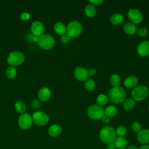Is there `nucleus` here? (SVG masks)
<instances>
[{"mask_svg": "<svg viewBox=\"0 0 149 149\" xmlns=\"http://www.w3.org/2000/svg\"><path fill=\"white\" fill-rule=\"evenodd\" d=\"M126 94L125 90L120 86L113 87L108 92V98L116 104L122 102L126 98Z\"/></svg>", "mask_w": 149, "mask_h": 149, "instance_id": "1", "label": "nucleus"}, {"mask_svg": "<svg viewBox=\"0 0 149 149\" xmlns=\"http://www.w3.org/2000/svg\"><path fill=\"white\" fill-rule=\"evenodd\" d=\"M116 132L114 128L111 126H105L100 132V139L104 143H112L116 139Z\"/></svg>", "mask_w": 149, "mask_h": 149, "instance_id": "2", "label": "nucleus"}, {"mask_svg": "<svg viewBox=\"0 0 149 149\" xmlns=\"http://www.w3.org/2000/svg\"><path fill=\"white\" fill-rule=\"evenodd\" d=\"M88 116L94 119L99 120L104 116V109L103 108L97 104H93L90 105L87 109Z\"/></svg>", "mask_w": 149, "mask_h": 149, "instance_id": "3", "label": "nucleus"}, {"mask_svg": "<svg viewBox=\"0 0 149 149\" xmlns=\"http://www.w3.org/2000/svg\"><path fill=\"white\" fill-rule=\"evenodd\" d=\"M83 30L81 24L78 21H73L66 27V33L71 37H77L81 33Z\"/></svg>", "mask_w": 149, "mask_h": 149, "instance_id": "4", "label": "nucleus"}, {"mask_svg": "<svg viewBox=\"0 0 149 149\" xmlns=\"http://www.w3.org/2000/svg\"><path fill=\"white\" fill-rule=\"evenodd\" d=\"M148 94V88L145 86H137L132 91V95L133 100L136 101H142L144 100Z\"/></svg>", "mask_w": 149, "mask_h": 149, "instance_id": "5", "label": "nucleus"}, {"mask_svg": "<svg viewBox=\"0 0 149 149\" xmlns=\"http://www.w3.org/2000/svg\"><path fill=\"white\" fill-rule=\"evenodd\" d=\"M38 45L44 49H50L55 45L54 37L49 34H43L38 40Z\"/></svg>", "mask_w": 149, "mask_h": 149, "instance_id": "6", "label": "nucleus"}, {"mask_svg": "<svg viewBox=\"0 0 149 149\" xmlns=\"http://www.w3.org/2000/svg\"><path fill=\"white\" fill-rule=\"evenodd\" d=\"M24 60V55L20 51H13L10 52L7 58L8 63L12 66L20 65Z\"/></svg>", "mask_w": 149, "mask_h": 149, "instance_id": "7", "label": "nucleus"}, {"mask_svg": "<svg viewBox=\"0 0 149 149\" xmlns=\"http://www.w3.org/2000/svg\"><path fill=\"white\" fill-rule=\"evenodd\" d=\"M32 120L36 125L43 126L48 123L49 120V116L44 112L37 111L33 115Z\"/></svg>", "mask_w": 149, "mask_h": 149, "instance_id": "8", "label": "nucleus"}, {"mask_svg": "<svg viewBox=\"0 0 149 149\" xmlns=\"http://www.w3.org/2000/svg\"><path fill=\"white\" fill-rule=\"evenodd\" d=\"M32 122V117L27 113L22 114L18 119L19 126L22 129L29 128L31 126Z\"/></svg>", "mask_w": 149, "mask_h": 149, "instance_id": "9", "label": "nucleus"}, {"mask_svg": "<svg viewBox=\"0 0 149 149\" xmlns=\"http://www.w3.org/2000/svg\"><path fill=\"white\" fill-rule=\"evenodd\" d=\"M127 16L132 23L135 24L140 23L143 19V16L141 12L136 9H131L128 11Z\"/></svg>", "mask_w": 149, "mask_h": 149, "instance_id": "10", "label": "nucleus"}, {"mask_svg": "<svg viewBox=\"0 0 149 149\" xmlns=\"http://www.w3.org/2000/svg\"><path fill=\"white\" fill-rule=\"evenodd\" d=\"M74 75L75 78L80 81L87 80L89 76L87 70L81 66H78L75 68Z\"/></svg>", "mask_w": 149, "mask_h": 149, "instance_id": "11", "label": "nucleus"}, {"mask_svg": "<svg viewBox=\"0 0 149 149\" xmlns=\"http://www.w3.org/2000/svg\"><path fill=\"white\" fill-rule=\"evenodd\" d=\"M32 33L36 36H41L45 31V28L43 24L39 21H34L31 26Z\"/></svg>", "mask_w": 149, "mask_h": 149, "instance_id": "12", "label": "nucleus"}, {"mask_svg": "<svg viewBox=\"0 0 149 149\" xmlns=\"http://www.w3.org/2000/svg\"><path fill=\"white\" fill-rule=\"evenodd\" d=\"M137 52L141 56H146L149 55V41H144L140 42L137 47Z\"/></svg>", "mask_w": 149, "mask_h": 149, "instance_id": "13", "label": "nucleus"}, {"mask_svg": "<svg viewBox=\"0 0 149 149\" xmlns=\"http://www.w3.org/2000/svg\"><path fill=\"white\" fill-rule=\"evenodd\" d=\"M138 141L143 144L149 143V129L141 130L137 134Z\"/></svg>", "mask_w": 149, "mask_h": 149, "instance_id": "14", "label": "nucleus"}, {"mask_svg": "<svg viewBox=\"0 0 149 149\" xmlns=\"http://www.w3.org/2000/svg\"><path fill=\"white\" fill-rule=\"evenodd\" d=\"M51 95V92L50 90L47 87L41 88L38 93V97L41 101H47L49 99Z\"/></svg>", "mask_w": 149, "mask_h": 149, "instance_id": "15", "label": "nucleus"}, {"mask_svg": "<svg viewBox=\"0 0 149 149\" xmlns=\"http://www.w3.org/2000/svg\"><path fill=\"white\" fill-rule=\"evenodd\" d=\"M138 83V79L136 76H130L127 77L124 81V86L128 88H134Z\"/></svg>", "mask_w": 149, "mask_h": 149, "instance_id": "16", "label": "nucleus"}, {"mask_svg": "<svg viewBox=\"0 0 149 149\" xmlns=\"http://www.w3.org/2000/svg\"><path fill=\"white\" fill-rule=\"evenodd\" d=\"M113 142V144L115 145V147L119 149H123L127 145V141L124 137L118 136V137H116Z\"/></svg>", "mask_w": 149, "mask_h": 149, "instance_id": "17", "label": "nucleus"}, {"mask_svg": "<svg viewBox=\"0 0 149 149\" xmlns=\"http://www.w3.org/2000/svg\"><path fill=\"white\" fill-rule=\"evenodd\" d=\"M62 133V127L58 125H53L48 129V133L52 137H58Z\"/></svg>", "mask_w": 149, "mask_h": 149, "instance_id": "18", "label": "nucleus"}, {"mask_svg": "<svg viewBox=\"0 0 149 149\" xmlns=\"http://www.w3.org/2000/svg\"><path fill=\"white\" fill-rule=\"evenodd\" d=\"M123 31L127 34L132 35L136 33L137 27L136 25L132 22L127 23L123 26Z\"/></svg>", "mask_w": 149, "mask_h": 149, "instance_id": "19", "label": "nucleus"}, {"mask_svg": "<svg viewBox=\"0 0 149 149\" xmlns=\"http://www.w3.org/2000/svg\"><path fill=\"white\" fill-rule=\"evenodd\" d=\"M55 32L59 35H63L66 33V27L65 25L62 22H58L55 24L54 26Z\"/></svg>", "mask_w": 149, "mask_h": 149, "instance_id": "20", "label": "nucleus"}, {"mask_svg": "<svg viewBox=\"0 0 149 149\" xmlns=\"http://www.w3.org/2000/svg\"><path fill=\"white\" fill-rule=\"evenodd\" d=\"M123 20H124L123 16L120 13H115L110 18L111 22L115 25H117L122 23L123 22Z\"/></svg>", "mask_w": 149, "mask_h": 149, "instance_id": "21", "label": "nucleus"}, {"mask_svg": "<svg viewBox=\"0 0 149 149\" xmlns=\"http://www.w3.org/2000/svg\"><path fill=\"white\" fill-rule=\"evenodd\" d=\"M117 113L118 108L113 105H110L107 107V108L104 111V114L108 117H113L115 116Z\"/></svg>", "mask_w": 149, "mask_h": 149, "instance_id": "22", "label": "nucleus"}, {"mask_svg": "<svg viewBox=\"0 0 149 149\" xmlns=\"http://www.w3.org/2000/svg\"><path fill=\"white\" fill-rule=\"evenodd\" d=\"M85 13L87 16L90 17L94 16L96 14V9L95 6L91 3L87 5L85 8Z\"/></svg>", "mask_w": 149, "mask_h": 149, "instance_id": "23", "label": "nucleus"}, {"mask_svg": "<svg viewBox=\"0 0 149 149\" xmlns=\"http://www.w3.org/2000/svg\"><path fill=\"white\" fill-rule=\"evenodd\" d=\"M109 81L113 87H118L119 86L121 80L120 77L117 74H112L110 76Z\"/></svg>", "mask_w": 149, "mask_h": 149, "instance_id": "24", "label": "nucleus"}, {"mask_svg": "<svg viewBox=\"0 0 149 149\" xmlns=\"http://www.w3.org/2000/svg\"><path fill=\"white\" fill-rule=\"evenodd\" d=\"M108 100H109V98L106 95L100 94L97 97L96 101H97V105L101 107V106L105 105L108 103Z\"/></svg>", "mask_w": 149, "mask_h": 149, "instance_id": "25", "label": "nucleus"}, {"mask_svg": "<svg viewBox=\"0 0 149 149\" xmlns=\"http://www.w3.org/2000/svg\"><path fill=\"white\" fill-rule=\"evenodd\" d=\"M134 105H135V102H134V100L132 98L127 99L123 104V107L125 109L126 111L132 110L134 107Z\"/></svg>", "mask_w": 149, "mask_h": 149, "instance_id": "26", "label": "nucleus"}, {"mask_svg": "<svg viewBox=\"0 0 149 149\" xmlns=\"http://www.w3.org/2000/svg\"><path fill=\"white\" fill-rule=\"evenodd\" d=\"M95 87V83L94 80L93 79H88L87 80L85 81L84 83V87L85 88L89 91H93Z\"/></svg>", "mask_w": 149, "mask_h": 149, "instance_id": "27", "label": "nucleus"}, {"mask_svg": "<svg viewBox=\"0 0 149 149\" xmlns=\"http://www.w3.org/2000/svg\"><path fill=\"white\" fill-rule=\"evenodd\" d=\"M15 108L19 113H23L26 110V105L23 101H18L15 103Z\"/></svg>", "mask_w": 149, "mask_h": 149, "instance_id": "28", "label": "nucleus"}, {"mask_svg": "<svg viewBox=\"0 0 149 149\" xmlns=\"http://www.w3.org/2000/svg\"><path fill=\"white\" fill-rule=\"evenodd\" d=\"M6 76L9 79H13L16 76V70L13 66H9L8 68L6 71Z\"/></svg>", "mask_w": 149, "mask_h": 149, "instance_id": "29", "label": "nucleus"}, {"mask_svg": "<svg viewBox=\"0 0 149 149\" xmlns=\"http://www.w3.org/2000/svg\"><path fill=\"white\" fill-rule=\"evenodd\" d=\"M115 132H116V134L119 136L123 137V136L125 135L126 133L127 129L125 126L120 125L116 128V130H115Z\"/></svg>", "mask_w": 149, "mask_h": 149, "instance_id": "30", "label": "nucleus"}, {"mask_svg": "<svg viewBox=\"0 0 149 149\" xmlns=\"http://www.w3.org/2000/svg\"><path fill=\"white\" fill-rule=\"evenodd\" d=\"M132 129L134 132L139 133L141 130V125L139 122H135L132 124Z\"/></svg>", "mask_w": 149, "mask_h": 149, "instance_id": "31", "label": "nucleus"}, {"mask_svg": "<svg viewBox=\"0 0 149 149\" xmlns=\"http://www.w3.org/2000/svg\"><path fill=\"white\" fill-rule=\"evenodd\" d=\"M70 40H71V37H70L67 33H65L63 35H62L61 38V41L63 44H66L69 43Z\"/></svg>", "mask_w": 149, "mask_h": 149, "instance_id": "32", "label": "nucleus"}, {"mask_svg": "<svg viewBox=\"0 0 149 149\" xmlns=\"http://www.w3.org/2000/svg\"><path fill=\"white\" fill-rule=\"evenodd\" d=\"M148 30L145 27L140 28L137 30V34L141 37H146L148 34Z\"/></svg>", "mask_w": 149, "mask_h": 149, "instance_id": "33", "label": "nucleus"}, {"mask_svg": "<svg viewBox=\"0 0 149 149\" xmlns=\"http://www.w3.org/2000/svg\"><path fill=\"white\" fill-rule=\"evenodd\" d=\"M30 17V16L29 13H28L27 12H23L20 15V18L23 20H27L28 19H29Z\"/></svg>", "mask_w": 149, "mask_h": 149, "instance_id": "34", "label": "nucleus"}, {"mask_svg": "<svg viewBox=\"0 0 149 149\" xmlns=\"http://www.w3.org/2000/svg\"><path fill=\"white\" fill-rule=\"evenodd\" d=\"M89 2L92 4L93 5H100L101 3L103 2V1L102 0H100V1H98V0H95V1H89Z\"/></svg>", "mask_w": 149, "mask_h": 149, "instance_id": "35", "label": "nucleus"}, {"mask_svg": "<svg viewBox=\"0 0 149 149\" xmlns=\"http://www.w3.org/2000/svg\"><path fill=\"white\" fill-rule=\"evenodd\" d=\"M87 71H88V75H90V76H94L97 72L96 70L94 68H91V69H88Z\"/></svg>", "mask_w": 149, "mask_h": 149, "instance_id": "36", "label": "nucleus"}, {"mask_svg": "<svg viewBox=\"0 0 149 149\" xmlns=\"http://www.w3.org/2000/svg\"><path fill=\"white\" fill-rule=\"evenodd\" d=\"M101 120L104 123H108L109 122V118L104 115V116L101 118Z\"/></svg>", "mask_w": 149, "mask_h": 149, "instance_id": "37", "label": "nucleus"}, {"mask_svg": "<svg viewBox=\"0 0 149 149\" xmlns=\"http://www.w3.org/2000/svg\"><path fill=\"white\" fill-rule=\"evenodd\" d=\"M107 149H116V147L113 143H110L108 144Z\"/></svg>", "mask_w": 149, "mask_h": 149, "instance_id": "38", "label": "nucleus"}, {"mask_svg": "<svg viewBox=\"0 0 149 149\" xmlns=\"http://www.w3.org/2000/svg\"><path fill=\"white\" fill-rule=\"evenodd\" d=\"M139 149H149V145L144 144L143 146H141Z\"/></svg>", "mask_w": 149, "mask_h": 149, "instance_id": "39", "label": "nucleus"}, {"mask_svg": "<svg viewBox=\"0 0 149 149\" xmlns=\"http://www.w3.org/2000/svg\"><path fill=\"white\" fill-rule=\"evenodd\" d=\"M127 149H139L136 146H130L127 147Z\"/></svg>", "mask_w": 149, "mask_h": 149, "instance_id": "40", "label": "nucleus"}, {"mask_svg": "<svg viewBox=\"0 0 149 149\" xmlns=\"http://www.w3.org/2000/svg\"><path fill=\"white\" fill-rule=\"evenodd\" d=\"M148 110H149V106H148Z\"/></svg>", "mask_w": 149, "mask_h": 149, "instance_id": "41", "label": "nucleus"}]
</instances>
